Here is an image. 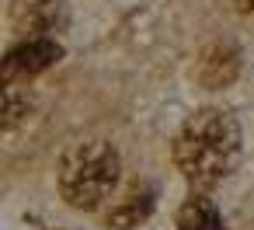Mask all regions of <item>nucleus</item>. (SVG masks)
Listing matches in <instances>:
<instances>
[{"label":"nucleus","instance_id":"f03ea898","mask_svg":"<svg viewBox=\"0 0 254 230\" xmlns=\"http://www.w3.org/2000/svg\"><path fill=\"white\" fill-rule=\"evenodd\" d=\"M119 150L108 140H80L63 153L60 192L73 209H98L119 185Z\"/></svg>","mask_w":254,"mask_h":230},{"label":"nucleus","instance_id":"423d86ee","mask_svg":"<svg viewBox=\"0 0 254 230\" xmlns=\"http://www.w3.org/2000/svg\"><path fill=\"white\" fill-rule=\"evenodd\" d=\"M178 230H226L219 209L205 195H191L178 213Z\"/></svg>","mask_w":254,"mask_h":230},{"label":"nucleus","instance_id":"1a4fd4ad","mask_svg":"<svg viewBox=\"0 0 254 230\" xmlns=\"http://www.w3.org/2000/svg\"><path fill=\"white\" fill-rule=\"evenodd\" d=\"M240 7L247 11V7H254V0H240Z\"/></svg>","mask_w":254,"mask_h":230},{"label":"nucleus","instance_id":"6e6552de","mask_svg":"<svg viewBox=\"0 0 254 230\" xmlns=\"http://www.w3.org/2000/svg\"><path fill=\"white\" fill-rule=\"evenodd\" d=\"M32 112V94L21 84H4V129H14Z\"/></svg>","mask_w":254,"mask_h":230},{"label":"nucleus","instance_id":"f257e3e1","mask_svg":"<svg viewBox=\"0 0 254 230\" xmlns=\"http://www.w3.org/2000/svg\"><path fill=\"white\" fill-rule=\"evenodd\" d=\"M174 164L195 188H212L240 164V126L226 108H198L174 136Z\"/></svg>","mask_w":254,"mask_h":230},{"label":"nucleus","instance_id":"39448f33","mask_svg":"<svg viewBox=\"0 0 254 230\" xmlns=\"http://www.w3.org/2000/svg\"><path fill=\"white\" fill-rule=\"evenodd\" d=\"M237 70H240V56L226 42H216L198 56V80L205 87H226L237 77Z\"/></svg>","mask_w":254,"mask_h":230},{"label":"nucleus","instance_id":"0eeeda50","mask_svg":"<svg viewBox=\"0 0 254 230\" xmlns=\"http://www.w3.org/2000/svg\"><path fill=\"white\" fill-rule=\"evenodd\" d=\"M150 206H153L150 192H139V188H132V192L122 199V206L108 213V227H115V230H129V227H136L139 220H146Z\"/></svg>","mask_w":254,"mask_h":230},{"label":"nucleus","instance_id":"7ed1b4c3","mask_svg":"<svg viewBox=\"0 0 254 230\" xmlns=\"http://www.w3.org/2000/svg\"><path fill=\"white\" fill-rule=\"evenodd\" d=\"M60 60H63V46L56 39H28V42L14 46L7 53V60H4V84L28 80V77L49 70Z\"/></svg>","mask_w":254,"mask_h":230},{"label":"nucleus","instance_id":"20e7f679","mask_svg":"<svg viewBox=\"0 0 254 230\" xmlns=\"http://www.w3.org/2000/svg\"><path fill=\"white\" fill-rule=\"evenodd\" d=\"M63 25H66V14L60 0H28V4H18L14 11V28L32 39H49V32Z\"/></svg>","mask_w":254,"mask_h":230}]
</instances>
